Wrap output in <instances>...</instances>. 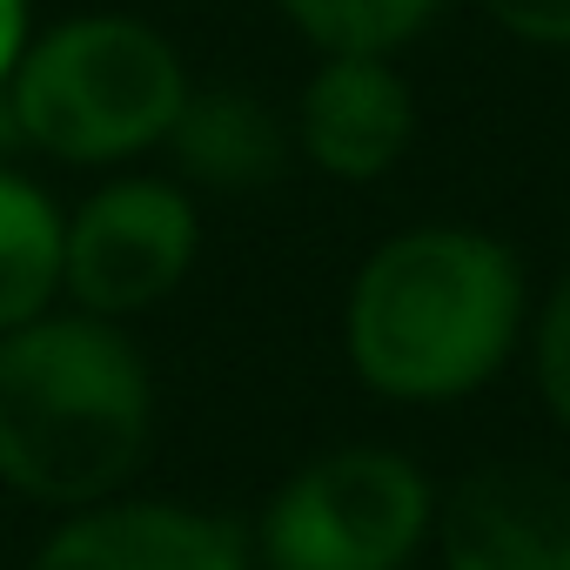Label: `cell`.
I'll return each mask as SVG.
<instances>
[{"instance_id":"cell-1","label":"cell","mask_w":570,"mask_h":570,"mask_svg":"<svg viewBox=\"0 0 570 570\" xmlns=\"http://www.w3.org/2000/svg\"><path fill=\"white\" fill-rule=\"evenodd\" d=\"M523 303V268L497 235L403 228L350 282L343 350L356 383L390 403H456L510 363Z\"/></svg>"},{"instance_id":"cell-2","label":"cell","mask_w":570,"mask_h":570,"mask_svg":"<svg viewBox=\"0 0 570 570\" xmlns=\"http://www.w3.org/2000/svg\"><path fill=\"white\" fill-rule=\"evenodd\" d=\"M155 443V376L121 323L35 316L0 336V483L48 510L121 497Z\"/></svg>"},{"instance_id":"cell-3","label":"cell","mask_w":570,"mask_h":570,"mask_svg":"<svg viewBox=\"0 0 570 570\" xmlns=\"http://www.w3.org/2000/svg\"><path fill=\"white\" fill-rule=\"evenodd\" d=\"M181 101L188 68L168 35L128 14H81L28 41L8 95H0V128L55 161L101 168L161 148Z\"/></svg>"},{"instance_id":"cell-4","label":"cell","mask_w":570,"mask_h":570,"mask_svg":"<svg viewBox=\"0 0 570 570\" xmlns=\"http://www.w3.org/2000/svg\"><path fill=\"white\" fill-rule=\"evenodd\" d=\"M436 530L430 476L396 450H330L282 483L255 523L268 570H403Z\"/></svg>"},{"instance_id":"cell-5","label":"cell","mask_w":570,"mask_h":570,"mask_svg":"<svg viewBox=\"0 0 570 570\" xmlns=\"http://www.w3.org/2000/svg\"><path fill=\"white\" fill-rule=\"evenodd\" d=\"M202 248V215L181 195V181L161 175H121L101 195H88L61 228V289L81 316L121 323L155 309L181 289Z\"/></svg>"},{"instance_id":"cell-6","label":"cell","mask_w":570,"mask_h":570,"mask_svg":"<svg viewBox=\"0 0 570 570\" xmlns=\"http://www.w3.org/2000/svg\"><path fill=\"white\" fill-rule=\"evenodd\" d=\"M443 570H570V476L483 463L436 503Z\"/></svg>"},{"instance_id":"cell-7","label":"cell","mask_w":570,"mask_h":570,"mask_svg":"<svg viewBox=\"0 0 570 570\" xmlns=\"http://www.w3.org/2000/svg\"><path fill=\"white\" fill-rule=\"evenodd\" d=\"M28 570H255V543L242 523L155 503V497H108L68 510V523L35 550Z\"/></svg>"},{"instance_id":"cell-8","label":"cell","mask_w":570,"mask_h":570,"mask_svg":"<svg viewBox=\"0 0 570 570\" xmlns=\"http://www.w3.org/2000/svg\"><path fill=\"white\" fill-rule=\"evenodd\" d=\"M296 148L336 181L390 175L416 141V95L390 55H323L296 101Z\"/></svg>"},{"instance_id":"cell-9","label":"cell","mask_w":570,"mask_h":570,"mask_svg":"<svg viewBox=\"0 0 570 570\" xmlns=\"http://www.w3.org/2000/svg\"><path fill=\"white\" fill-rule=\"evenodd\" d=\"M168 155L202 188H262L289 168L296 128L248 88H188L168 128Z\"/></svg>"},{"instance_id":"cell-10","label":"cell","mask_w":570,"mask_h":570,"mask_svg":"<svg viewBox=\"0 0 570 570\" xmlns=\"http://www.w3.org/2000/svg\"><path fill=\"white\" fill-rule=\"evenodd\" d=\"M61 228H68V215H55V202L28 175L0 168V336L55 309Z\"/></svg>"},{"instance_id":"cell-11","label":"cell","mask_w":570,"mask_h":570,"mask_svg":"<svg viewBox=\"0 0 570 570\" xmlns=\"http://www.w3.org/2000/svg\"><path fill=\"white\" fill-rule=\"evenodd\" d=\"M275 8L323 55H396L436 21L443 0H275Z\"/></svg>"},{"instance_id":"cell-12","label":"cell","mask_w":570,"mask_h":570,"mask_svg":"<svg viewBox=\"0 0 570 570\" xmlns=\"http://www.w3.org/2000/svg\"><path fill=\"white\" fill-rule=\"evenodd\" d=\"M530 363H537V396H543V410L570 430V268L557 275V289H550L543 309H537V350H530Z\"/></svg>"},{"instance_id":"cell-13","label":"cell","mask_w":570,"mask_h":570,"mask_svg":"<svg viewBox=\"0 0 570 570\" xmlns=\"http://www.w3.org/2000/svg\"><path fill=\"white\" fill-rule=\"evenodd\" d=\"M490 21L530 48H570V0H483Z\"/></svg>"},{"instance_id":"cell-14","label":"cell","mask_w":570,"mask_h":570,"mask_svg":"<svg viewBox=\"0 0 570 570\" xmlns=\"http://www.w3.org/2000/svg\"><path fill=\"white\" fill-rule=\"evenodd\" d=\"M28 41H35L28 0H0V95H8V81H14V68H21V55H28Z\"/></svg>"}]
</instances>
